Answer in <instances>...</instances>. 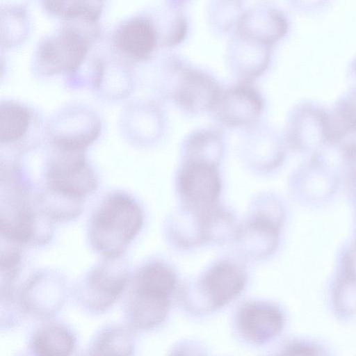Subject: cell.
<instances>
[{
    "label": "cell",
    "mask_w": 356,
    "mask_h": 356,
    "mask_svg": "<svg viewBox=\"0 0 356 356\" xmlns=\"http://www.w3.org/2000/svg\"><path fill=\"white\" fill-rule=\"evenodd\" d=\"M42 3L44 9L55 16L92 23L99 17L103 0H42Z\"/></svg>",
    "instance_id": "19"
},
{
    "label": "cell",
    "mask_w": 356,
    "mask_h": 356,
    "mask_svg": "<svg viewBox=\"0 0 356 356\" xmlns=\"http://www.w3.org/2000/svg\"><path fill=\"white\" fill-rule=\"evenodd\" d=\"M220 164L200 159H179L174 177L182 205L202 208L216 204L222 190Z\"/></svg>",
    "instance_id": "3"
},
{
    "label": "cell",
    "mask_w": 356,
    "mask_h": 356,
    "mask_svg": "<svg viewBox=\"0 0 356 356\" xmlns=\"http://www.w3.org/2000/svg\"><path fill=\"white\" fill-rule=\"evenodd\" d=\"M88 42L80 29H63L40 44L36 55L39 68L46 74L75 71L86 56Z\"/></svg>",
    "instance_id": "9"
},
{
    "label": "cell",
    "mask_w": 356,
    "mask_h": 356,
    "mask_svg": "<svg viewBox=\"0 0 356 356\" xmlns=\"http://www.w3.org/2000/svg\"><path fill=\"white\" fill-rule=\"evenodd\" d=\"M287 21L279 10L266 5L245 11L236 32L245 37L273 46L286 33Z\"/></svg>",
    "instance_id": "15"
},
{
    "label": "cell",
    "mask_w": 356,
    "mask_h": 356,
    "mask_svg": "<svg viewBox=\"0 0 356 356\" xmlns=\"http://www.w3.org/2000/svg\"><path fill=\"white\" fill-rule=\"evenodd\" d=\"M0 114L1 143L15 142L26 134L31 121V114L26 108L14 103L2 104Z\"/></svg>",
    "instance_id": "20"
},
{
    "label": "cell",
    "mask_w": 356,
    "mask_h": 356,
    "mask_svg": "<svg viewBox=\"0 0 356 356\" xmlns=\"http://www.w3.org/2000/svg\"><path fill=\"white\" fill-rule=\"evenodd\" d=\"M265 107V99L252 82L238 81L222 88L209 113L221 127L243 130L261 121Z\"/></svg>",
    "instance_id": "5"
},
{
    "label": "cell",
    "mask_w": 356,
    "mask_h": 356,
    "mask_svg": "<svg viewBox=\"0 0 356 356\" xmlns=\"http://www.w3.org/2000/svg\"><path fill=\"white\" fill-rule=\"evenodd\" d=\"M271 193H260L252 203V212L236 233L242 247L251 255L264 256L275 248L278 239V224L273 218L279 207Z\"/></svg>",
    "instance_id": "7"
},
{
    "label": "cell",
    "mask_w": 356,
    "mask_h": 356,
    "mask_svg": "<svg viewBox=\"0 0 356 356\" xmlns=\"http://www.w3.org/2000/svg\"><path fill=\"white\" fill-rule=\"evenodd\" d=\"M241 131L237 154L243 166L255 176L266 177L273 174L284 159L282 143L276 130L259 121Z\"/></svg>",
    "instance_id": "4"
},
{
    "label": "cell",
    "mask_w": 356,
    "mask_h": 356,
    "mask_svg": "<svg viewBox=\"0 0 356 356\" xmlns=\"http://www.w3.org/2000/svg\"><path fill=\"white\" fill-rule=\"evenodd\" d=\"M287 355H318L317 349L309 345L302 343H294L289 345L284 350Z\"/></svg>",
    "instance_id": "24"
},
{
    "label": "cell",
    "mask_w": 356,
    "mask_h": 356,
    "mask_svg": "<svg viewBox=\"0 0 356 356\" xmlns=\"http://www.w3.org/2000/svg\"><path fill=\"white\" fill-rule=\"evenodd\" d=\"M134 349L131 334L120 327L107 328L95 340L93 355H131Z\"/></svg>",
    "instance_id": "22"
},
{
    "label": "cell",
    "mask_w": 356,
    "mask_h": 356,
    "mask_svg": "<svg viewBox=\"0 0 356 356\" xmlns=\"http://www.w3.org/2000/svg\"><path fill=\"white\" fill-rule=\"evenodd\" d=\"M226 138L222 128H197L183 138L179 159H200L222 164L226 152Z\"/></svg>",
    "instance_id": "17"
},
{
    "label": "cell",
    "mask_w": 356,
    "mask_h": 356,
    "mask_svg": "<svg viewBox=\"0 0 356 356\" xmlns=\"http://www.w3.org/2000/svg\"><path fill=\"white\" fill-rule=\"evenodd\" d=\"M245 282L242 269L225 261L215 264L204 273L200 282V289L207 306L216 309L235 298L243 289Z\"/></svg>",
    "instance_id": "13"
},
{
    "label": "cell",
    "mask_w": 356,
    "mask_h": 356,
    "mask_svg": "<svg viewBox=\"0 0 356 356\" xmlns=\"http://www.w3.org/2000/svg\"><path fill=\"white\" fill-rule=\"evenodd\" d=\"M272 46L238 33L227 49L229 67L238 81L254 82L262 76L270 63Z\"/></svg>",
    "instance_id": "10"
},
{
    "label": "cell",
    "mask_w": 356,
    "mask_h": 356,
    "mask_svg": "<svg viewBox=\"0 0 356 356\" xmlns=\"http://www.w3.org/2000/svg\"><path fill=\"white\" fill-rule=\"evenodd\" d=\"M65 298L63 279L53 272H40L27 281L21 293L24 309L41 318L53 316Z\"/></svg>",
    "instance_id": "11"
},
{
    "label": "cell",
    "mask_w": 356,
    "mask_h": 356,
    "mask_svg": "<svg viewBox=\"0 0 356 356\" xmlns=\"http://www.w3.org/2000/svg\"><path fill=\"white\" fill-rule=\"evenodd\" d=\"M159 88L165 100L190 116L209 113L222 89L213 75L176 58L165 63Z\"/></svg>",
    "instance_id": "2"
},
{
    "label": "cell",
    "mask_w": 356,
    "mask_h": 356,
    "mask_svg": "<svg viewBox=\"0 0 356 356\" xmlns=\"http://www.w3.org/2000/svg\"><path fill=\"white\" fill-rule=\"evenodd\" d=\"M159 33L149 19L136 17L122 24L114 35V42L120 51L136 60L149 59L156 49Z\"/></svg>",
    "instance_id": "16"
},
{
    "label": "cell",
    "mask_w": 356,
    "mask_h": 356,
    "mask_svg": "<svg viewBox=\"0 0 356 356\" xmlns=\"http://www.w3.org/2000/svg\"><path fill=\"white\" fill-rule=\"evenodd\" d=\"M121 257L105 258L89 271L81 283L79 298L89 311L100 313L108 310L124 290L129 273Z\"/></svg>",
    "instance_id": "6"
},
{
    "label": "cell",
    "mask_w": 356,
    "mask_h": 356,
    "mask_svg": "<svg viewBox=\"0 0 356 356\" xmlns=\"http://www.w3.org/2000/svg\"><path fill=\"white\" fill-rule=\"evenodd\" d=\"M75 339L72 332L60 324H50L38 329L33 336L31 348L38 355L60 356L72 353Z\"/></svg>",
    "instance_id": "18"
},
{
    "label": "cell",
    "mask_w": 356,
    "mask_h": 356,
    "mask_svg": "<svg viewBox=\"0 0 356 356\" xmlns=\"http://www.w3.org/2000/svg\"><path fill=\"white\" fill-rule=\"evenodd\" d=\"M61 152L49 165L47 181L49 192L75 201L92 193L97 179L80 151Z\"/></svg>",
    "instance_id": "8"
},
{
    "label": "cell",
    "mask_w": 356,
    "mask_h": 356,
    "mask_svg": "<svg viewBox=\"0 0 356 356\" xmlns=\"http://www.w3.org/2000/svg\"><path fill=\"white\" fill-rule=\"evenodd\" d=\"M171 6L178 7L186 2L188 0H169Z\"/></svg>",
    "instance_id": "25"
},
{
    "label": "cell",
    "mask_w": 356,
    "mask_h": 356,
    "mask_svg": "<svg viewBox=\"0 0 356 356\" xmlns=\"http://www.w3.org/2000/svg\"><path fill=\"white\" fill-rule=\"evenodd\" d=\"M175 275L169 267L159 262H152L138 270L133 284L152 289L170 296L175 289Z\"/></svg>",
    "instance_id": "21"
},
{
    "label": "cell",
    "mask_w": 356,
    "mask_h": 356,
    "mask_svg": "<svg viewBox=\"0 0 356 356\" xmlns=\"http://www.w3.org/2000/svg\"><path fill=\"white\" fill-rule=\"evenodd\" d=\"M209 6V22L213 29L222 33L236 26L244 13L241 0H211Z\"/></svg>",
    "instance_id": "23"
},
{
    "label": "cell",
    "mask_w": 356,
    "mask_h": 356,
    "mask_svg": "<svg viewBox=\"0 0 356 356\" xmlns=\"http://www.w3.org/2000/svg\"><path fill=\"white\" fill-rule=\"evenodd\" d=\"M143 223L138 204L124 194L106 198L92 215L88 228L92 248L105 258L121 257Z\"/></svg>",
    "instance_id": "1"
},
{
    "label": "cell",
    "mask_w": 356,
    "mask_h": 356,
    "mask_svg": "<svg viewBox=\"0 0 356 356\" xmlns=\"http://www.w3.org/2000/svg\"><path fill=\"white\" fill-rule=\"evenodd\" d=\"M236 325L248 341L262 344L277 335L284 325V316L275 306L264 302H249L238 312Z\"/></svg>",
    "instance_id": "12"
},
{
    "label": "cell",
    "mask_w": 356,
    "mask_h": 356,
    "mask_svg": "<svg viewBox=\"0 0 356 356\" xmlns=\"http://www.w3.org/2000/svg\"><path fill=\"white\" fill-rule=\"evenodd\" d=\"M126 307L127 316L132 327L149 330L165 318L170 308V296L133 284Z\"/></svg>",
    "instance_id": "14"
}]
</instances>
